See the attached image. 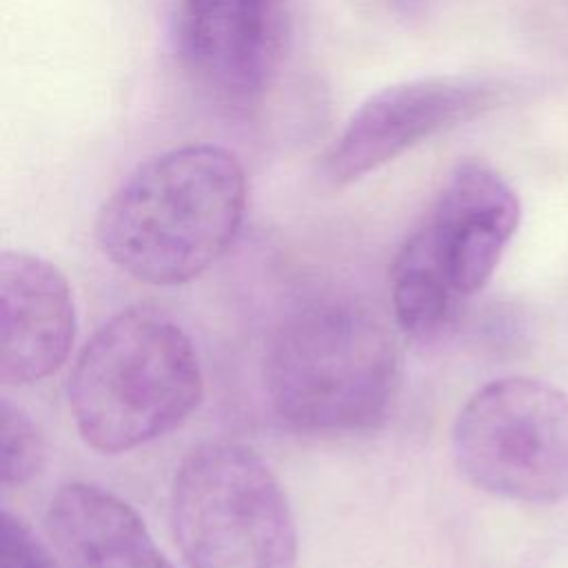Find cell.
<instances>
[{
	"mask_svg": "<svg viewBox=\"0 0 568 568\" xmlns=\"http://www.w3.org/2000/svg\"><path fill=\"white\" fill-rule=\"evenodd\" d=\"M246 213V175L217 144H186L140 164L102 204L95 240L126 275L178 286L233 244Z\"/></svg>",
	"mask_w": 568,
	"mask_h": 568,
	"instance_id": "cell-1",
	"label": "cell"
},
{
	"mask_svg": "<svg viewBox=\"0 0 568 568\" xmlns=\"http://www.w3.org/2000/svg\"><path fill=\"white\" fill-rule=\"evenodd\" d=\"M399 364L395 337L377 315L351 302H311L273 328L264 388L295 430L359 433L386 417Z\"/></svg>",
	"mask_w": 568,
	"mask_h": 568,
	"instance_id": "cell-2",
	"label": "cell"
},
{
	"mask_svg": "<svg viewBox=\"0 0 568 568\" xmlns=\"http://www.w3.org/2000/svg\"><path fill=\"white\" fill-rule=\"evenodd\" d=\"M202 386L189 333L160 308L129 306L78 355L69 408L87 446L118 455L178 428L200 404Z\"/></svg>",
	"mask_w": 568,
	"mask_h": 568,
	"instance_id": "cell-3",
	"label": "cell"
},
{
	"mask_svg": "<svg viewBox=\"0 0 568 568\" xmlns=\"http://www.w3.org/2000/svg\"><path fill=\"white\" fill-rule=\"evenodd\" d=\"M519 215V200L497 171L481 162L455 166L393 260L399 328L417 342L444 337L490 282Z\"/></svg>",
	"mask_w": 568,
	"mask_h": 568,
	"instance_id": "cell-4",
	"label": "cell"
},
{
	"mask_svg": "<svg viewBox=\"0 0 568 568\" xmlns=\"http://www.w3.org/2000/svg\"><path fill=\"white\" fill-rule=\"evenodd\" d=\"M171 528L189 568H295L297 528L271 466L229 439L195 446L171 484Z\"/></svg>",
	"mask_w": 568,
	"mask_h": 568,
	"instance_id": "cell-5",
	"label": "cell"
},
{
	"mask_svg": "<svg viewBox=\"0 0 568 568\" xmlns=\"http://www.w3.org/2000/svg\"><path fill=\"white\" fill-rule=\"evenodd\" d=\"M453 459L479 490L521 504L568 499V395L532 377L475 390L453 424Z\"/></svg>",
	"mask_w": 568,
	"mask_h": 568,
	"instance_id": "cell-6",
	"label": "cell"
},
{
	"mask_svg": "<svg viewBox=\"0 0 568 568\" xmlns=\"http://www.w3.org/2000/svg\"><path fill=\"white\" fill-rule=\"evenodd\" d=\"M504 87L493 78L430 75L366 98L324 155V175L346 186L419 142L495 109Z\"/></svg>",
	"mask_w": 568,
	"mask_h": 568,
	"instance_id": "cell-7",
	"label": "cell"
},
{
	"mask_svg": "<svg viewBox=\"0 0 568 568\" xmlns=\"http://www.w3.org/2000/svg\"><path fill=\"white\" fill-rule=\"evenodd\" d=\"M75 337V304L62 271L27 251L0 257V377L29 386L55 373Z\"/></svg>",
	"mask_w": 568,
	"mask_h": 568,
	"instance_id": "cell-8",
	"label": "cell"
},
{
	"mask_svg": "<svg viewBox=\"0 0 568 568\" xmlns=\"http://www.w3.org/2000/svg\"><path fill=\"white\" fill-rule=\"evenodd\" d=\"M173 40L197 84L222 98H248L266 71L271 0H180Z\"/></svg>",
	"mask_w": 568,
	"mask_h": 568,
	"instance_id": "cell-9",
	"label": "cell"
},
{
	"mask_svg": "<svg viewBox=\"0 0 568 568\" xmlns=\"http://www.w3.org/2000/svg\"><path fill=\"white\" fill-rule=\"evenodd\" d=\"M44 526L69 568H173L142 517L98 484L60 486L47 506Z\"/></svg>",
	"mask_w": 568,
	"mask_h": 568,
	"instance_id": "cell-10",
	"label": "cell"
},
{
	"mask_svg": "<svg viewBox=\"0 0 568 568\" xmlns=\"http://www.w3.org/2000/svg\"><path fill=\"white\" fill-rule=\"evenodd\" d=\"M0 455L4 490L27 486L44 464V439L36 422L9 397L0 404Z\"/></svg>",
	"mask_w": 568,
	"mask_h": 568,
	"instance_id": "cell-11",
	"label": "cell"
},
{
	"mask_svg": "<svg viewBox=\"0 0 568 568\" xmlns=\"http://www.w3.org/2000/svg\"><path fill=\"white\" fill-rule=\"evenodd\" d=\"M0 568H60L44 544L9 510L0 526Z\"/></svg>",
	"mask_w": 568,
	"mask_h": 568,
	"instance_id": "cell-12",
	"label": "cell"
}]
</instances>
